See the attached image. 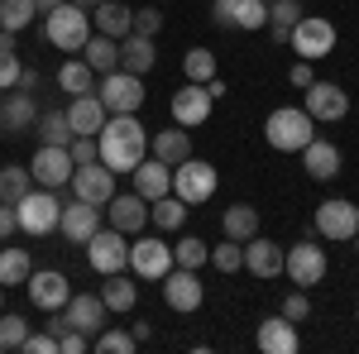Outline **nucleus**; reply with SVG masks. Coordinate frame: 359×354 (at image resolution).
Segmentation results:
<instances>
[{
    "mask_svg": "<svg viewBox=\"0 0 359 354\" xmlns=\"http://www.w3.org/2000/svg\"><path fill=\"white\" fill-rule=\"evenodd\" d=\"M96 144H101V163L111 172H135L139 158L149 154V130L139 125L135 115H106Z\"/></svg>",
    "mask_w": 359,
    "mask_h": 354,
    "instance_id": "f257e3e1",
    "label": "nucleus"
},
{
    "mask_svg": "<svg viewBox=\"0 0 359 354\" xmlns=\"http://www.w3.org/2000/svg\"><path fill=\"white\" fill-rule=\"evenodd\" d=\"M264 139H269V149H278V154H302L306 144L316 139V120L302 106H278L264 120Z\"/></svg>",
    "mask_w": 359,
    "mask_h": 354,
    "instance_id": "f03ea898",
    "label": "nucleus"
},
{
    "mask_svg": "<svg viewBox=\"0 0 359 354\" xmlns=\"http://www.w3.org/2000/svg\"><path fill=\"white\" fill-rule=\"evenodd\" d=\"M43 39L62 53H82V43L91 39V10H82L77 0H62L57 10L43 15Z\"/></svg>",
    "mask_w": 359,
    "mask_h": 354,
    "instance_id": "7ed1b4c3",
    "label": "nucleus"
},
{
    "mask_svg": "<svg viewBox=\"0 0 359 354\" xmlns=\"http://www.w3.org/2000/svg\"><path fill=\"white\" fill-rule=\"evenodd\" d=\"M15 216H20V230L34 235V240H43V235H53L57 230V216H62V196L53 187H34L25 201H15Z\"/></svg>",
    "mask_w": 359,
    "mask_h": 354,
    "instance_id": "20e7f679",
    "label": "nucleus"
},
{
    "mask_svg": "<svg viewBox=\"0 0 359 354\" xmlns=\"http://www.w3.org/2000/svg\"><path fill=\"white\" fill-rule=\"evenodd\" d=\"M316 235L321 240H335V245H350L359 230V201H345V196H331V201H321L316 206Z\"/></svg>",
    "mask_w": 359,
    "mask_h": 354,
    "instance_id": "39448f33",
    "label": "nucleus"
},
{
    "mask_svg": "<svg viewBox=\"0 0 359 354\" xmlns=\"http://www.w3.org/2000/svg\"><path fill=\"white\" fill-rule=\"evenodd\" d=\"M96 96H101L106 115H135V110L144 106V77L115 67V72H106V82L96 86Z\"/></svg>",
    "mask_w": 359,
    "mask_h": 354,
    "instance_id": "423d86ee",
    "label": "nucleus"
},
{
    "mask_svg": "<svg viewBox=\"0 0 359 354\" xmlns=\"http://www.w3.org/2000/svg\"><path fill=\"white\" fill-rule=\"evenodd\" d=\"M172 196H182L187 206H201L216 196V168L206 158H182L172 168Z\"/></svg>",
    "mask_w": 359,
    "mask_h": 354,
    "instance_id": "0eeeda50",
    "label": "nucleus"
},
{
    "mask_svg": "<svg viewBox=\"0 0 359 354\" xmlns=\"http://www.w3.org/2000/svg\"><path fill=\"white\" fill-rule=\"evenodd\" d=\"M86 259H91V268L101 273H125L130 268V240L115 230V225H101L91 240H86Z\"/></svg>",
    "mask_w": 359,
    "mask_h": 354,
    "instance_id": "6e6552de",
    "label": "nucleus"
},
{
    "mask_svg": "<svg viewBox=\"0 0 359 354\" xmlns=\"http://www.w3.org/2000/svg\"><path fill=\"white\" fill-rule=\"evenodd\" d=\"M326 268H331V264H326V249L311 245V240H302V245H292V249H283V273H287L297 287H306V292H311V287L326 278Z\"/></svg>",
    "mask_w": 359,
    "mask_h": 354,
    "instance_id": "1a4fd4ad",
    "label": "nucleus"
},
{
    "mask_svg": "<svg viewBox=\"0 0 359 354\" xmlns=\"http://www.w3.org/2000/svg\"><path fill=\"white\" fill-rule=\"evenodd\" d=\"M306 62H321V57L335 48V25L331 20H321V15H302L297 25H292V39H287Z\"/></svg>",
    "mask_w": 359,
    "mask_h": 354,
    "instance_id": "9d476101",
    "label": "nucleus"
},
{
    "mask_svg": "<svg viewBox=\"0 0 359 354\" xmlns=\"http://www.w3.org/2000/svg\"><path fill=\"white\" fill-rule=\"evenodd\" d=\"M72 154L67 149H57V144H39L34 149V158H29V172H34V182L39 187H53V191H62L67 182H72Z\"/></svg>",
    "mask_w": 359,
    "mask_h": 354,
    "instance_id": "9b49d317",
    "label": "nucleus"
},
{
    "mask_svg": "<svg viewBox=\"0 0 359 354\" xmlns=\"http://www.w3.org/2000/svg\"><path fill=\"white\" fill-rule=\"evenodd\" d=\"M168 268H172V245L154 240V235H139L135 245H130V273H135V278L158 282Z\"/></svg>",
    "mask_w": 359,
    "mask_h": 354,
    "instance_id": "f8f14e48",
    "label": "nucleus"
},
{
    "mask_svg": "<svg viewBox=\"0 0 359 354\" xmlns=\"http://www.w3.org/2000/svg\"><path fill=\"white\" fill-rule=\"evenodd\" d=\"M306 115L316 120V125H335V120H345L350 115V91L335 82H311L306 86Z\"/></svg>",
    "mask_w": 359,
    "mask_h": 354,
    "instance_id": "ddd939ff",
    "label": "nucleus"
},
{
    "mask_svg": "<svg viewBox=\"0 0 359 354\" xmlns=\"http://www.w3.org/2000/svg\"><path fill=\"white\" fill-rule=\"evenodd\" d=\"M67 187H72V196H77V201L106 206V201L115 196V172H111L106 163H101V158H96V163L72 168V182H67Z\"/></svg>",
    "mask_w": 359,
    "mask_h": 354,
    "instance_id": "4468645a",
    "label": "nucleus"
},
{
    "mask_svg": "<svg viewBox=\"0 0 359 354\" xmlns=\"http://www.w3.org/2000/svg\"><path fill=\"white\" fill-rule=\"evenodd\" d=\"M158 282H163V301L172 311H196V306L206 301V287H201L196 268H177V264H172Z\"/></svg>",
    "mask_w": 359,
    "mask_h": 354,
    "instance_id": "2eb2a0df",
    "label": "nucleus"
},
{
    "mask_svg": "<svg viewBox=\"0 0 359 354\" xmlns=\"http://www.w3.org/2000/svg\"><path fill=\"white\" fill-rule=\"evenodd\" d=\"M57 230H62V240L67 245H86L96 230H101V206H91V201H62V216H57Z\"/></svg>",
    "mask_w": 359,
    "mask_h": 354,
    "instance_id": "dca6fc26",
    "label": "nucleus"
},
{
    "mask_svg": "<svg viewBox=\"0 0 359 354\" xmlns=\"http://www.w3.org/2000/svg\"><path fill=\"white\" fill-rule=\"evenodd\" d=\"M216 106V96L206 91L201 82H187L182 91H172V125H182V130H196V125H206V115Z\"/></svg>",
    "mask_w": 359,
    "mask_h": 354,
    "instance_id": "f3484780",
    "label": "nucleus"
},
{
    "mask_svg": "<svg viewBox=\"0 0 359 354\" xmlns=\"http://www.w3.org/2000/svg\"><path fill=\"white\" fill-rule=\"evenodd\" d=\"M29 301L39 306V311H62L67 306V297H72V282L62 278L57 268H39V273H29Z\"/></svg>",
    "mask_w": 359,
    "mask_h": 354,
    "instance_id": "a211bd4d",
    "label": "nucleus"
},
{
    "mask_svg": "<svg viewBox=\"0 0 359 354\" xmlns=\"http://www.w3.org/2000/svg\"><path fill=\"white\" fill-rule=\"evenodd\" d=\"M62 316H67V326H72V330L96 335V330L106 326V301H101V292H72L67 306H62Z\"/></svg>",
    "mask_w": 359,
    "mask_h": 354,
    "instance_id": "6ab92c4d",
    "label": "nucleus"
},
{
    "mask_svg": "<svg viewBox=\"0 0 359 354\" xmlns=\"http://www.w3.org/2000/svg\"><path fill=\"white\" fill-rule=\"evenodd\" d=\"M106 211H111V225L120 235H139L149 225V201L139 191H115L111 201H106Z\"/></svg>",
    "mask_w": 359,
    "mask_h": 354,
    "instance_id": "aec40b11",
    "label": "nucleus"
},
{
    "mask_svg": "<svg viewBox=\"0 0 359 354\" xmlns=\"http://www.w3.org/2000/svg\"><path fill=\"white\" fill-rule=\"evenodd\" d=\"M254 345H259L264 354H297V350H302V335H297V326L278 311V316H269V321H259Z\"/></svg>",
    "mask_w": 359,
    "mask_h": 354,
    "instance_id": "412c9836",
    "label": "nucleus"
},
{
    "mask_svg": "<svg viewBox=\"0 0 359 354\" xmlns=\"http://www.w3.org/2000/svg\"><path fill=\"white\" fill-rule=\"evenodd\" d=\"M34 120H39V106H34V91H10V96H0V135H25L34 130Z\"/></svg>",
    "mask_w": 359,
    "mask_h": 354,
    "instance_id": "4be33fe9",
    "label": "nucleus"
},
{
    "mask_svg": "<svg viewBox=\"0 0 359 354\" xmlns=\"http://www.w3.org/2000/svg\"><path fill=\"white\" fill-rule=\"evenodd\" d=\"M245 268L259 278V282H273L278 273H283V245H273V240H245Z\"/></svg>",
    "mask_w": 359,
    "mask_h": 354,
    "instance_id": "5701e85b",
    "label": "nucleus"
},
{
    "mask_svg": "<svg viewBox=\"0 0 359 354\" xmlns=\"http://www.w3.org/2000/svg\"><path fill=\"white\" fill-rule=\"evenodd\" d=\"M67 125H72V135H101V125H106L101 96H96V91L72 96V101H67Z\"/></svg>",
    "mask_w": 359,
    "mask_h": 354,
    "instance_id": "b1692460",
    "label": "nucleus"
},
{
    "mask_svg": "<svg viewBox=\"0 0 359 354\" xmlns=\"http://www.w3.org/2000/svg\"><path fill=\"white\" fill-rule=\"evenodd\" d=\"M135 191L144 196V201H158V196H168V191H172V168L144 154V158H139V168H135Z\"/></svg>",
    "mask_w": 359,
    "mask_h": 354,
    "instance_id": "393cba45",
    "label": "nucleus"
},
{
    "mask_svg": "<svg viewBox=\"0 0 359 354\" xmlns=\"http://www.w3.org/2000/svg\"><path fill=\"white\" fill-rule=\"evenodd\" d=\"M302 168L311 182H331L335 172H340V149H335L331 139H311L302 149Z\"/></svg>",
    "mask_w": 359,
    "mask_h": 354,
    "instance_id": "a878e982",
    "label": "nucleus"
},
{
    "mask_svg": "<svg viewBox=\"0 0 359 354\" xmlns=\"http://www.w3.org/2000/svg\"><path fill=\"white\" fill-rule=\"evenodd\" d=\"M91 29L106 34V39H125V34L135 29V10L120 5V0H101V5L91 10Z\"/></svg>",
    "mask_w": 359,
    "mask_h": 354,
    "instance_id": "bb28decb",
    "label": "nucleus"
},
{
    "mask_svg": "<svg viewBox=\"0 0 359 354\" xmlns=\"http://www.w3.org/2000/svg\"><path fill=\"white\" fill-rule=\"evenodd\" d=\"M120 67L135 72V77L154 72V67H158V48H154V39H144V34H125V39H120Z\"/></svg>",
    "mask_w": 359,
    "mask_h": 354,
    "instance_id": "cd10ccee",
    "label": "nucleus"
},
{
    "mask_svg": "<svg viewBox=\"0 0 359 354\" xmlns=\"http://www.w3.org/2000/svg\"><path fill=\"white\" fill-rule=\"evenodd\" d=\"M149 149H154V158L168 168H177L182 158H192V135L182 130V125H172V130H158V135L149 139Z\"/></svg>",
    "mask_w": 359,
    "mask_h": 354,
    "instance_id": "c85d7f7f",
    "label": "nucleus"
},
{
    "mask_svg": "<svg viewBox=\"0 0 359 354\" xmlns=\"http://www.w3.org/2000/svg\"><path fill=\"white\" fill-rule=\"evenodd\" d=\"M82 57H86V67H91V72H101V77H106V72L120 67V39H106V34H96V29H91V39L82 43Z\"/></svg>",
    "mask_w": 359,
    "mask_h": 354,
    "instance_id": "c756f323",
    "label": "nucleus"
},
{
    "mask_svg": "<svg viewBox=\"0 0 359 354\" xmlns=\"http://www.w3.org/2000/svg\"><path fill=\"white\" fill-rule=\"evenodd\" d=\"M34 191V172L25 163H5L0 168V206H15Z\"/></svg>",
    "mask_w": 359,
    "mask_h": 354,
    "instance_id": "7c9ffc66",
    "label": "nucleus"
},
{
    "mask_svg": "<svg viewBox=\"0 0 359 354\" xmlns=\"http://www.w3.org/2000/svg\"><path fill=\"white\" fill-rule=\"evenodd\" d=\"M101 301H106V311H130V306L139 301L135 278H125V273H106V282H101Z\"/></svg>",
    "mask_w": 359,
    "mask_h": 354,
    "instance_id": "2f4dec72",
    "label": "nucleus"
},
{
    "mask_svg": "<svg viewBox=\"0 0 359 354\" xmlns=\"http://www.w3.org/2000/svg\"><path fill=\"white\" fill-rule=\"evenodd\" d=\"M57 86H62L67 96H86V91H96V72L86 67V57H67V62L57 67Z\"/></svg>",
    "mask_w": 359,
    "mask_h": 354,
    "instance_id": "473e14b6",
    "label": "nucleus"
},
{
    "mask_svg": "<svg viewBox=\"0 0 359 354\" xmlns=\"http://www.w3.org/2000/svg\"><path fill=\"white\" fill-rule=\"evenodd\" d=\"M297 20H302V5H297V0H273V5H269V25L264 29L273 34V43H287Z\"/></svg>",
    "mask_w": 359,
    "mask_h": 354,
    "instance_id": "72a5a7b5",
    "label": "nucleus"
},
{
    "mask_svg": "<svg viewBox=\"0 0 359 354\" xmlns=\"http://www.w3.org/2000/svg\"><path fill=\"white\" fill-rule=\"evenodd\" d=\"M221 230L230 235V240H254L259 235V211L254 206H225V216H221Z\"/></svg>",
    "mask_w": 359,
    "mask_h": 354,
    "instance_id": "f704fd0d",
    "label": "nucleus"
},
{
    "mask_svg": "<svg viewBox=\"0 0 359 354\" xmlns=\"http://www.w3.org/2000/svg\"><path fill=\"white\" fill-rule=\"evenodd\" d=\"M29 273H34V259H29L25 249H0V287L5 292L29 282Z\"/></svg>",
    "mask_w": 359,
    "mask_h": 354,
    "instance_id": "c9c22d12",
    "label": "nucleus"
},
{
    "mask_svg": "<svg viewBox=\"0 0 359 354\" xmlns=\"http://www.w3.org/2000/svg\"><path fill=\"white\" fill-rule=\"evenodd\" d=\"M149 220H154V230H182V220H187V201L182 196H158L154 206H149Z\"/></svg>",
    "mask_w": 359,
    "mask_h": 354,
    "instance_id": "e433bc0d",
    "label": "nucleus"
},
{
    "mask_svg": "<svg viewBox=\"0 0 359 354\" xmlns=\"http://www.w3.org/2000/svg\"><path fill=\"white\" fill-rule=\"evenodd\" d=\"M39 144H57V149H67L72 144V125H67V110H43L39 120Z\"/></svg>",
    "mask_w": 359,
    "mask_h": 354,
    "instance_id": "4c0bfd02",
    "label": "nucleus"
},
{
    "mask_svg": "<svg viewBox=\"0 0 359 354\" xmlns=\"http://www.w3.org/2000/svg\"><path fill=\"white\" fill-rule=\"evenodd\" d=\"M182 77L206 86L216 77V53H211V48H187V53H182Z\"/></svg>",
    "mask_w": 359,
    "mask_h": 354,
    "instance_id": "58836bf2",
    "label": "nucleus"
},
{
    "mask_svg": "<svg viewBox=\"0 0 359 354\" xmlns=\"http://www.w3.org/2000/svg\"><path fill=\"white\" fill-rule=\"evenodd\" d=\"M39 20V10H34V0H0V29H10V34H20Z\"/></svg>",
    "mask_w": 359,
    "mask_h": 354,
    "instance_id": "ea45409f",
    "label": "nucleus"
},
{
    "mask_svg": "<svg viewBox=\"0 0 359 354\" xmlns=\"http://www.w3.org/2000/svg\"><path fill=\"white\" fill-rule=\"evenodd\" d=\"M172 264H177V268H201V264H211V245L196 240V235H187V240L172 245Z\"/></svg>",
    "mask_w": 359,
    "mask_h": 354,
    "instance_id": "a19ab883",
    "label": "nucleus"
},
{
    "mask_svg": "<svg viewBox=\"0 0 359 354\" xmlns=\"http://www.w3.org/2000/svg\"><path fill=\"white\" fill-rule=\"evenodd\" d=\"M211 264H216L225 278H230V273H240V268H245V245L225 235V245H211Z\"/></svg>",
    "mask_w": 359,
    "mask_h": 354,
    "instance_id": "79ce46f5",
    "label": "nucleus"
},
{
    "mask_svg": "<svg viewBox=\"0 0 359 354\" xmlns=\"http://www.w3.org/2000/svg\"><path fill=\"white\" fill-rule=\"evenodd\" d=\"M29 335V321L20 316V311H0V354L5 350H20Z\"/></svg>",
    "mask_w": 359,
    "mask_h": 354,
    "instance_id": "37998d69",
    "label": "nucleus"
},
{
    "mask_svg": "<svg viewBox=\"0 0 359 354\" xmlns=\"http://www.w3.org/2000/svg\"><path fill=\"white\" fill-rule=\"evenodd\" d=\"M96 350H101V354H135L139 340L130 335V330H106V326H101V330H96Z\"/></svg>",
    "mask_w": 359,
    "mask_h": 354,
    "instance_id": "c03bdc74",
    "label": "nucleus"
},
{
    "mask_svg": "<svg viewBox=\"0 0 359 354\" xmlns=\"http://www.w3.org/2000/svg\"><path fill=\"white\" fill-rule=\"evenodd\" d=\"M269 25V0H240L235 5V29H264Z\"/></svg>",
    "mask_w": 359,
    "mask_h": 354,
    "instance_id": "a18cd8bd",
    "label": "nucleus"
},
{
    "mask_svg": "<svg viewBox=\"0 0 359 354\" xmlns=\"http://www.w3.org/2000/svg\"><path fill=\"white\" fill-rule=\"evenodd\" d=\"M283 316H287L292 326L311 321V297H306V287H297V292H287V297H283Z\"/></svg>",
    "mask_w": 359,
    "mask_h": 354,
    "instance_id": "49530a36",
    "label": "nucleus"
},
{
    "mask_svg": "<svg viewBox=\"0 0 359 354\" xmlns=\"http://www.w3.org/2000/svg\"><path fill=\"white\" fill-rule=\"evenodd\" d=\"M67 154H72V163H96L101 158V144H96V135H72V144H67Z\"/></svg>",
    "mask_w": 359,
    "mask_h": 354,
    "instance_id": "de8ad7c7",
    "label": "nucleus"
},
{
    "mask_svg": "<svg viewBox=\"0 0 359 354\" xmlns=\"http://www.w3.org/2000/svg\"><path fill=\"white\" fill-rule=\"evenodd\" d=\"M163 29V10L158 5H144V10H135V29L130 34H144V39H154Z\"/></svg>",
    "mask_w": 359,
    "mask_h": 354,
    "instance_id": "09e8293b",
    "label": "nucleus"
},
{
    "mask_svg": "<svg viewBox=\"0 0 359 354\" xmlns=\"http://www.w3.org/2000/svg\"><path fill=\"white\" fill-rule=\"evenodd\" d=\"M20 72H25V62H20V57H15V53H0V91H15Z\"/></svg>",
    "mask_w": 359,
    "mask_h": 354,
    "instance_id": "8fccbe9b",
    "label": "nucleus"
},
{
    "mask_svg": "<svg viewBox=\"0 0 359 354\" xmlns=\"http://www.w3.org/2000/svg\"><path fill=\"white\" fill-rule=\"evenodd\" d=\"M20 350H25V354H57V340L48 335V330H39V335H25Z\"/></svg>",
    "mask_w": 359,
    "mask_h": 354,
    "instance_id": "3c124183",
    "label": "nucleus"
},
{
    "mask_svg": "<svg viewBox=\"0 0 359 354\" xmlns=\"http://www.w3.org/2000/svg\"><path fill=\"white\" fill-rule=\"evenodd\" d=\"M86 340L91 335H82V330H62L57 335V354H86Z\"/></svg>",
    "mask_w": 359,
    "mask_h": 354,
    "instance_id": "603ef678",
    "label": "nucleus"
},
{
    "mask_svg": "<svg viewBox=\"0 0 359 354\" xmlns=\"http://www.w3.org/2000/svg\"><path fill=\"white\" fill-rule=\"evenodd\" d=\"M235 5H240V0H211V20L221 29H235Z\"/></svg>",
    "mask_w": 359,
    "mask_h": 354,
    "instance_id": "864d4df0",
    "label": "nucleus"
},
{
    "mask_svg": "<svg viewBox=\"0 0 359 354\" xmlns=\"http://www.w3.org/2000/svg\"><path fill=\"white\" fill-rule=\"evenodd\" d=\"M287 77H292V86H311V82H316V72H311V62H306V57L287 72Z\"/></svg>",
    "mask_w": 359,
    "mask_h": 354,
    "instance_id": "5fc2aeb1",
    "label": "nucleus"
},
{
    "mask_svg": "<svg viewBox=\"0 0 359 354\" xmlns=\"http://www.w3.org/2000/svg\"><path fill=\"white\" fill-rule=\"evenodd\" d=\"M20 230V216H15V206H0V240L5 235H15Z\"/></svg>",
    "mask_w": 359,
    "mask_h": 354,
    "instance_id": "6e6d98bb",
    "label": "nucleus"
},
{
    "mask_svg": "<svg viewBox=\"0 0 359 354\" xmlns=\"http://www.w3.org/2000/svg\"><path fill=\"white\" fill-rule=\"evenodd\" d=\"M130 335H135L139 345H149V340H154V321H135V330H130Z\"/></svg>",
    "mask_w": 359,
    "mask_h": 354,
    "instance_id": "4d7b16f0",
    "label": "nucleus"
},
{
    "mask_svg": "<svg viewBox=\"0 0 359 354\" xmlns=\"http://www.w3.org/2000/svg\"><path fill=\"white\" fill-rule=\"evenodd\" d=\"M20 91H39V72H34V67H25V72H20Z\"/></svg>",
    "mask_w": 359,
    "mask_h": 354,
    "instance_id": "13d9d810",
    "label": "nucleus"
},
{
    "mask_svg": "<svg viewBox=\"0 0 359 354\" xmlns=\"http://www.w3.org/2000/svg\"><path fill=\"white\" fill-rule=\"evenodd\" d=\"M57 5H62V0H34V10H39V15H48V10H57Z\"/></svg>",
    "mask_w": 359,
    "mask_h": 354,
    "instance_id": "bf43d9fd",
    "label": "nucleus"
},
{
    "mask_svg": "<svg viewBox=\"0 0 359 354\" xmlns=\"http://www.w3.org/2000/svg\"><path fill=\"white\" fill-rule=\"evenodd\" d=\"M77 5H82V10H96V5H101V0H77Z\"/></svg>",
    "mask_w": 359,
    "mask_h": 354,
    "instance_id": "052dcab7",
    "label": "nucleus"
},
{
    "mask_svg": "<svg viewBox=\"0 0 359 354\" xmlns=\"http://www.w3.org/2000/svg\"><path fill=\"white\" fill-rule=\"evenodd\" d=\"M0 311H5V287H0Z\"/></svg>",
    "mask_w": 359,
    "mask_h": 354,
    "instance_id": "680f3d73",
    "label": "nucleus"
},
{
    "mask_svg": "<svg viewBox=\"0 0 359 354\" xmlns=\"http://www.w3.org/2000/svg\"><path fill=\"white\" fill-rule=\"evenodd\" d=\"M350 245H355V249H359V230H355V240H350Z\"/></svg>",
    "mask_w": 359,
    "mask_h": 354,
    "instance_id": "e2e57ef3",
    "label": "nucleus"
},
{
    "mask_svg": "<svg viewBox=\"0 0 359 354\" xmlns=\"http://www.w3.org/2000/svg\"><path fill=\"white\" fill-rule=\"evenodd\" d=\"M355 316H359V306H355Z\"/></svg>",
    "mask_w": 359,
    "mask_h": 354,
    "instance_id": "0e129e2a",
    "label": "nucleus"
},
{
    "mask_svg": "<svg viewBox=\"0 0 359 354\" xmlns=\"http://www.w3.org/2000/svg\"><path fill=\"white\" fill-rule=\"evenodd\" d=\"M0 245H5V240H0Z\"/></svg>",
    "mask_w": 359,
    "mask_h": 354,
    "instance_id": "69168bd1",
    "label": "nucleus"
}]
</instances>
